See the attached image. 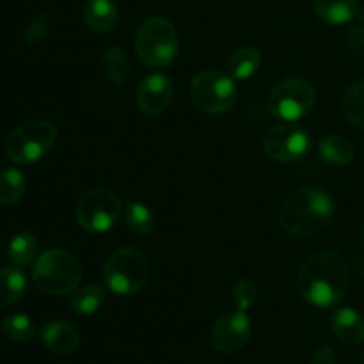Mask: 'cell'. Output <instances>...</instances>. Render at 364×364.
<instances>
[{
	"label": "cell",
	"mask_w": 364,
	"mask_h": 364,
	"mask_svg": "<svg viewBox=\"0 0 364 364\" xmlns=\"http://www.w3.org/2000/svg\"><path fill=\"white\" fill-rule=\"evenodd\" d=\"M350 281V267L338 251H320L306 259L297 277L299 294L306 302L329 309L345 299Z\"/></svg>",
	"instance_id": "obj_1"
},
{
	"label": "cell",
	"mask_w": 364,
	"mask_h": 364,
	"mask_svg": "<svg viewBox=\"0 0 364 364\" xmlns=\"http://www.w3.org/2000/svg\"><path fill=\"white\" fill-rule=\"evenodd\" d=\"M334 213L331 194L318 187H306L294 192L279 212V224L287 233L308 238L320 233Z\"/></svg>",
	"instance_id": "obj_2"
},
{
	"label": "cell",
	"mask_w": 364,
	"mask_h": 364,
	"mask_svg": "<svg viewBox=\"0 0 364 364\" xmlns=\"http://www.w3.org/2000/svg\"><path fill=\"white\" fill-rule=\"evenodd\" d=\"M32 279L41 291L60 297L77 290L82 279V267L71 252L50 249L34 262Z\"/></svg>",
	"instance_id": "obj_3"
},
{
	"label": "cell",
	"mask_w": 364,
	"mask_h": 364,
	"mask_svg": "<svg viewBox=\"0 0 364 364\" xmlns=\"http://www.w3.org/2000/svg\"><path fill=\"white\" fill-rule=\"evenodd\" d=\"M148 279V258L135 247H121L114 251L103 269L107 288L119 297H130L141 291Z\"/></svg>",
	"instance_id": "obj_4"
},
{
	"label": "cell",
	"mask_w": 364,
	"mask_h": 364,
	"mask_svg": "<svg viewBox=\"0 0 364 364\" xmlns=\"http://www.w3.org/2000/svg\"><path fill=\"white\" fill-rule=\"evenodd\" d=\"M180 41L169 20L153 16L139 27L135 34V53L142 63L153 68H166L176 59Z\"/></svg>",
	"instance_id": "obj_5"
},
{
	"label": "cell",
	"mask_w": 364,
	"mask_h": 364,
	"mask_svg": "<svg viewBox=\"0 0 364 364\" xmlns=\"http://www.w3.org/2000/svg\"><path fill=\"white\" fill-rule=\"evenodd\" d=\"M57 141V127L52 121L34 119L14 128L6 139V153L13 162L34 164L52 149Z\"/></svg>",
	"instance_id": "obj_6"
},
{
	"label": "cell",
	"mask_w": 364,
	"mask_h": 364,
	"mask_svg": "<svg viewBox=\"0 0 364 364\" xmlns=\"http://www.w3.org/2000/svg\"><path fill=\"white\" fill-rule=\"evenodd\" d=\"M191 98L205 114H224L237 102V80L223 70H203L192 78Z\"/></svg>",
	"instance_id": "obj_7"
},
{
	"label": "cell",
	"mask_w": 364,
	"mask_h": 364,
	"mask_svg": "<svg viewBox=\"0 0 364 364\" xmlns=\"http://www.w3.org/2000/svg\"><path fill=\"white\" fill-rule=\"evenodd\" d=\"M123 203L119 196L107 187H95L84 192L77 203V220L89 233H107L119 220Z\"/></svg>",
	"instance_id": "obj_8"
},
{
	"label": "cell",
	"mask_w": 364,
	"mask_h": 364,
	"mask_svg": "<svg viewBox=\"0 0 364 364\" xmlns=\"http://www.w3.org/2000/svg\"><path fill=\"white\" fill-rule=\"evenodd\" d=\"M316 91L306 78L291 77L279 82L269 96V109L279 119L287 123L302 119L315 107Z\"/></svg>",
	"instance_id": "obj_9"
},
{
	"label": "cell",
	"mask_w": 364,
	"mask_h": 364,
	"mask_svg": "<svg viewBox=\"0 0 364 364\" xmlns=\"http://www.w3.org/2000/svg\"><path fill=\"white\" fill-rule=\"evenodd\" d=\"M311 148V135L297 124L284 123L270 128L263 139V149L272 160L281 164H294L304 159Z\"/></svg>",
	"instance_id": "obj_10"
},
{
	"label": "cell",
	"mask_w": 364,
	"mask_h": 364,
	"mask_svg": "<svg viewBox=\"0 0 364 364\" xmlns=\"http://www.w3.org/2000/svg\"><path fill=\"white\" fill-rule=\"evenodd\" d=\"M251 333V318L245 311L237 309V311L226 313V315L217 320L210 338H212V345L217 350L224 352V354H231V352L240 350L247 343Z\"/></svg>",
	"instance_id": "obj_11"
},
{
	"label": "cell",
	"mask_w": 364,
	"mask_h": 364,
	"mask_svg": "<svg viewBox=\"0 0 364 364\" xmlns=\"http://www.w3.org/2000/svg\"><path fill=\"white\" fill-rule=\"evenodd\" d=\"M173 92V80L167 75L153 73L139 84L135 100L141 112L146 116H159L171 105Z\"/></svg>",
	"instance_id": "obj_12"
},
{
	"label": "cell",
	"mask_w": 364,
	"mask_h": 364,
	"mask_svg": "<svg viewBox=\"0 0 364 364\" xmlns=\"http://www.w3.org/2000/svg\"><path fill=\"white\" fill-rule=\"evenodd\" d=\"M41 340L50 352L57 355H68L75 352L80 345V334L71 323L55 320L45 323L41 329Z\"/></svg>",
	"instance_id": "obj_13"
},
{
	"label": "cell",
	"mask_w": 364,
	"mask_h": 364,
	"mask_svg": "<svg viewBox=\"0 0 364 364\" xmlns=\"http://www.w3.org/2000/svg\"><path fill=\"white\" fill-rule=\"evenodd\" d=\"M84 23L89 31L105 34L117 25L119 11L112 0H89L84 7Z\"/></svg>",
	"instance_id": "obj_14"
},
{
	"label": "cell",
	"mask_w": 364,
	"mask_h": 364,
	"mask_svg": "<svg viewBox=\"0 0 364 364\" xmlns=\"http://www.w3.org/2000/svg\"><path fill=\"white\" fill-rule=\"evenodd\" d=\"M334 334L347 345H359L364 341V316L352 308L338 309L331 320Z\"/></svg>",
	"instance_id": "obj_15"
},
{
	"label": "cell",
	"mask_w": 364,
	"mask_h": 364,
	"mask_svg": "<svg viewBox=\"0 0 364 364\" xmlns=\"http://www.w3.org/2000/svg\"><path fill=\"white\" fill-rule=\"evenodd\" d=\"M315 11L326 23L345 25L358 16V0H313Z\"/></svg>",
	"instance_id": "obj_16"
},
{
	"label": "cell",
	"mask_w": 364,
	"mask_h": 364,
	"mask_svg": "<svg viewBox=\"0 0 364 364\" xmlns=\"http://www.w3.org/2000/svg\"><path fill=\"white\" fill-rule=\"evenodd\" d=\"M27 291V277L20 267L0 269V306H11Z\"/></svg>",
	"instance_id": "obj_17"
},
{
	"label": "cell",
	"mask_w": 364,
	"mask_h": 364,
	"mask_svg": "<svg viewBox=\"0 0 364 364\" xmlns=\"http://www.w3.org/2000/svg\"><path fill=\"white\" fill-rule=\"evenodd\" d=\"M262 64V55L252 46H244L231 53L230 60H228V73L235 78V80H247V78L255 77L256 71L259 70Z\"/></svg>",
	"instance_id": "obj_18"
},
{
	"label": "cell",
	"mask_w": 364,
	"mask_h": 364,
	"mask_svg": "<svg viewBox=\"0 0 364 364\" xmlns=\"http://www.w3.org/2000/svg\"><path fill=\"white\" fill-rule=\"evenodd\" d=\"M320 156L331 166H348L354 159V146L347 137L327 135L318 144Z\"/></svg>",
	"instance_id": "obj_19"
},
{
	"label": "cell",
	"mask_w": 364,
	"mask_h": 364,
	"mask_svg": "<svg viewBox=\"0 0 364 364\" xmlns=\"http://www.w3.org/2000/svg\"><path fill=\"white\" fill-rule=\"evenodd\" d=\"M105 301V290L98 284H87V287L77 288L71 297V308L77 315L89 316L95 315L102 308Z\"/></svg>",
	"instance_id": "obj_20"
},
{
	"label": "cell",
	"mask_w": 364,
	"mask_h": 364,
	"mask_svg": "<svg viewBox=\"0 0 364 364\" xmlns=\"http://www.w3.org/2000/svg\"><path fill=\"white\" fill-rule=\"evenodd\" d=\"M9 259L16 267L31 265L38 259V238L31 231H21L11 240L9 244Z\"/></svg>",
	"instance_id": "obj_21"
},
{
	"label": "cell",
	"mask_w": 364,
	"mask_h": 364,
	"mask_svg": "<svg viewBox=\"0 0 364 364\" xmlns=\"http://www.w3.org/2000/svg\"><path fill=\"white\" fill-rule=\"evenodd\" d=\"M341 110L348 123L364 130V80L347 89L341 100Z\"/></svg>",
	"instance_id": "obj_22"
},
{
	"label": "cell",
	"mask_w": 364,
	"mask_h": 364,
	"mask_svg": "<svg viewBox=\"0 0 364 364\" xmlns=\"http://www.w3.org/2000/svg\"><path fill=\"white\" fill-rule=\"evenodd\" d=\"M25 176L20 169L7 167L0 171V203L16 205L25 194Z\"/></svg>",
	"instance_id": "obj_23"
},
{
	"label": "cell",
	"mask_w": 364,
	"mask_h": 364,
	"mask_svg": "<svg viewBox=\"0 0 364 364\" xmlns=\"http://www.w3.org/2000/svg\"><path fill=\"white\" fill-rule=\"evenodd\" d=\"M103 70H105L107 77L112 84L121 85L128 78L130 73V64H128L127 53L119 46H109L102 55Z\"/></svg>",
	"instance_id": "obj_24"
},
{
	"label": "cell",
	"mask_w": 364,
	"mask_h": 364,
	"mask_svg": "<svg viewBox=\"0 0 364 364\" xmlns=\"http://www.w3.org/2000/svg\"><path fill=\"white\" fill-rule=\"evenodd\" d=\"M124 219H127L128 228L135 235H149L155 230V215L146 205L139 201H128L124 208Z\"/></svg>",
	"instance_id": "obj_25"
},
{
	"label": "cell",
	"mask_w": 364,
	"mask_h": 364,
	"mask_svg": "<svg viewBox=\"0 0 364 364\" xmlns=\"http://www.w3.org/2000/svg\"><path fill=\"white\" fill-rule=\"evenodd\" d=\"M2 331L4 334H6V338H9L11 341L25 343V341L34 338L36 327L27 315L14 313V315H9L6 320H4Z\"/></svg>",
	"instance_id": "obj_26"
},
{
	"label": "cell",
	"mask_w": 364,
	"mask_h": 364,
	"mask_svg": "<svg viewBox=\"0 0 364 364\" xmlns=\"http://www.w3.org/2000/svg\"><path fill=\"white\" fill-rule=\"evenodd\" d=\"M256 295H258V291H256L255 283L249 279L237 281L233 290H231V297H233L235 306H237V309H240V311H247V309L255 304Z\"/></svg>",
	"instance_id": "obj_27"
},
{
	"label": "cell",
	"mask_w": 364,
	"mask_h": 364,
	"mask_svg": "<svg viewBox=\"0 0 364 364\" xmlns=\"http://www.w3.org/2000/svg\"><path fill=\"white\" fill-rule=\"evenodd\" d=\"M46 32H48V16L46 14H39L25 28V41L28 45H38L39 41L45 39Z\"/></svg>",
	"instance_id": "obj_28"
},
{
	"label": "cell",
	"mask_w": 364,
	"mask_h": 364,
	"mask_svg": "<svg viewBox=\"0 0 364 364\" xmlns=\"http://www.w3.org/2000/svg\"><path fill=\"white\" fill-rule=\"evenodd\" d=\"M348 46H350L359 57L364 59V23L355 25V27L348 32Z\"/></svg>",
	"instance_id": "obj_29"
},
{
	"label": "cell",
	"mask_w": 364,
	"mask_h": 364,
	"mask_svg": "<svg viewBox=\"0 0 364 364\" xmlns=\"http://www.w3.org/2000/svg\"><path fill=\"white\" fill-rule=\"evenodd\" d=\"M311 364H336V355L329 347H320L313 354Z\"/></svg>",
	"instance_id": "obj_30"
},
{
	"label": "cell",
	"mask_w": 364,
	"mask_h": 364,
	"mask_svg": "<svg viewBox=\"0 0 364 364\" xmlns=\"http://www.w3.org/2000/svg\"><path fill=\"white\" fill-rule=\"evenodd\" d=\"M358 16H359V20H361L364 23V7H363V9L358 11Z\"/></svg>",
	"instance_id": "obj_31"
},
{
	"label": "cell",
	"mask_w": 364,
	"mask_h": 364,
	"mask_svg": "<svg viewBox=\"0 0 364 364\" xmlns=\"http://www.w3.org/2000/svg\"><path fill=\"white\" fill-rule=\"evenodd\" d=\"M361 242H363V247H364V223H363V226H361Z\"/></svg>",
	"instance_id": "obj_32"
},
{
	"label": "cell",
	"mask_w": 364,
	"mask_h": 364,
	"mask_svg": "<svg viewBox=\"0 0 364 364\" xmlns=\"http://www.w3.org/2000/svg\"><path fill=\"white\" fill-rule=\"evenodd\" d=\"M363 364H364V352H363Z\"/></svg>",
	"instance_id": "obj_33"
}]
</instances>
